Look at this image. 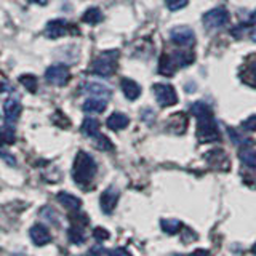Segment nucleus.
Segmentation results:
<instances>
[{"label":"nucleus","instance_id":"f257e3e1","mask_svg":"<svg viewBox=\"0 0 256 256\" xmlns=\"http://www.w3.org/2000/svg\"><path fill=\"white\" fill-rule=\"evenodd\" d=\"M192 116L197 118V138L202 142H213L220 140L218 124L213 117L210 106L202 101L194 102L190 106Z\"/></svg>","mask_w":256,"mask_h":256},{"label":"nucleus","instance_id":"f03ea898","mask_svg":"<svg viewBox=\"0 0 256 256\" xmlns=\"http://www.w3.org/2000/svg\"><path fill=\"white\" fill-rule=\"evenodd\" d=\"M96 172H98V165H96L94 158L86 154L85 150H78L74 158V165H72V178L82 189H88L92 184Z\"/></svg>","mask_w":256,"mask_h":256},{"label":"nucleus","instance_id":"7ed1b4c3","mask_svg":"<svg viewBox=\"0 0 256 256\" xmlns=\"http://www.w3.org/2000/svg\"><path fill=\"white\" fill-rule=\"evenodd\" d=\"M194 61V56L190 53H173V54H162L158 62V72L162 76H173L178 68L188 66Z\"/></svg>","mask_w":256,"mask_h":256},{"label":"nucleus","instance_id":"20e7f679","mask_svg":"<svg viewBox=\"0 0 256 256\" xmlns=\"http://www.w3.org/2000/svg\"><path fill=\"white\" fill-rule=\"evenodd\" d=\"M117 52H106V53H101L98 58L93 60L90 70L92 74L94 76H100V77H109L116 72V66H117Z\"/></svg>","mask_w":256,"mask_h":256},{"label":"nucleus","instance_id":"39448f33","mask_svg":"<svg viewBox=\"0 0 256 256\" xmlns=\"http://www.w3.org/2000/svg\"><path fill=\"white\" fill-rule=\"evenodd\" d=\"M152 92H154L156 100L162 108H170L178 102V94L170 84H154Z\"/></svg>","mask_w":256,"mask_h":256},{"label":"nucleus","instance_id":"423d86ee","mask_svg":"<svg viewBox=\"0 0 256 256\" xmlns=\"http://www.w3.org/2000/svg\"><path fill=\"white\" fill-rule=\"evenodd\" d=\"M45 80L56 86H64L70 80V70L64 64H54L45 70Z\"/></svg>","mask_w":256,"mask_h":256},{"label":"nucleus","instance_id":"0eeeda50","mask_svg":"<svg viewBox=\"0 0 256 256\" xmlns=\"http://www.w3.org/2000/svg\"><path fill=\"white\" fill-rule=\"evenodd\" d=\"M205 28L208 29H218V28H222L224 24H228L229 21V13L226 8L222 6H218V8H213V10L206 12L202 18Z\"/></svg>","mask_w":256,"mask_h":256},{"label":"nucleus","instance_id":"6e6552de","mask_svg":"<svg viewBox=\"0 0 256 256\" xmlns=\"http://www.w3.org/2000/svg\"><path fill=\"white\" fill-rule=\"evenodd\" d=\"M170 38L176 45L180 46H192L196 44V34L194 30L186 28V26H180V28H174L170 32Z\"/></svg>","mask_w":256,"mask_h":256},{"label":"nucleus","instance_id":"1a4fd4ad","mask_svg":"<svg viewBox=\"0 0 256 256\" xmlns=\"http://www.w3.org/2000/svg\"><path fill=\"white\" fill-rule=\"evenodd\" d=\"M118 196H120L118 190L114 186L108 188L106 190L102 192L101 197H100V206H101L102 213L110 214L112 212L116 210V206L118 204Z\"/></svg>","mask_w":256,"mask_h":256},{"label":"nucleus","instance_id":"9d476101","mask_svg":"<svg viewBox=\"0 0 256 256\" xmlns=\"http://www.w3.org/2000/svg\"><path fill=\"white\" fill-rule=\"evenodd\" d=\"M21 110H22V106L21 102L16 100V98H8L5 102H4V117H5V124L8 125H13L16 120L20 118L21 116Z\"/></svg>","mask_w":256,"mask_h":256},{"label":"nucleus","instance_id":"9b49d317","mask_svg":"<svg viewBox=\"0 0 256 256\" xmlns=\"http://www.w3.org/2000/svg\"><path fill=\"white\" fill-rule=\"evenodd\" d=\"M29 236H30L32 244L37 245V246H44V245L52 242L50 230H48L45 226H42V224H36V226H32L29 230Z\"/></svg>","mask_w":256,"mask_h":256},{"label":"nucleus","instance_id":"f8f14e48","mask_svg":"<svg viewBox=\"0 0 256 256\" xmlns=\"http://www.w3.org/2000/svg\"><path fill=\"white\" fill-rule=\"evenodd\" d=\"M68 29H69V24L64 20H54L46 24V36L52 38H58L64 34H68L69 32Z\"/></svg>","mask_w":256,"mask_h":256},{"label":"nucleus","instance_id":"ddd939ff","mask_svg":"<svg viewBox=\"0 0 256 256\" xmlns=\"http://www.w3.org/2000/svg\"><path fill=\"white\" fill-rule=\"evenodd\" d=\"M130 124V118H128L125 114L122 112H114V114H110L106 120V125L109 130H114V132H118V130H124V128L128 126Z\"/></svg>","mask_w":256,"mask_h":256},{"label":"nucleus","instance_id":"4468645a","mask_svg":"<svg viewBox=\"0 0 256 256\" xmlns=\"http://www.w3.org/2000/svg\"><path fill=\"white\" fill-rule=\"evenodd\" d=\"M120 85H122V92L126 96V100L134 101V100L140 98L141 86L136 84L134 80H132V78H122V84H120Z\"/></svg>","mask_w":256,"mask_h":256},{"label":"nucleus","instance_id":"2eb2a0df","mask_svg":"<svg viewBox=\"0 0 256 256\" xmlns=\"http://www.w3.org/2000/svg\"><path fill=\"white\" fill-rule=\"evenodd\" d=\"M84 92L92 94L93 98H101V100H108L110 96V90L102 84H86L84 86Z\"/></svg>","mask_w":256,"mask_h":256},{"label":"nucleus","instance_id":"dca6fc26","mask_svg":"<svg viewBox=\"0 0 256 256\" xmlns=\"http://www.w3.org/2000/svg\"><path fill=\"white\" fill-rule=\"evenodd\" d=\"M58 200L61 202V205L64 208H68L70 212H78L80 206H82V202H80V198L69 194V192H60L58 194Z\"/></svg>","mask_w":256,"mask_h":256},{"label":"nucleus","instance_id":"f3484780","mask_svg":"<svg viewBox=\"0 0 256 256\" xmlns=\"http://www.w3.org/2000/svg\"><path fill=\"white\" fill-rule=\"evenodd\" d=\"M108 106V101L106 100H101V98H90L84 102V110L85 112H90V114H100V112H104Z\"/></svg>","mask_w":256,"mask_h":256},{"label":"nucleus","instance_id":"a211bd4d","mask_svg":"<svg viewBox=\"0 0 256 256\" xmlns=\"http://www.w3.org/2000/svg\"><path fill=\"white\" fill-rule=\"evenodd\" d=\"M82 133L90 138H96L100 136V122L93 117H86L82 124Z\"/></svg>","mask_w":256,"mask_h":256},{"label":"nucleus","instance_id":"6ab92c4d","mask_svg":"<svg viewBox=\"0 0 256 256\" xmlns=\"http://www.w3.org/2000/svg\"><path fill=\"white\" fill-rule=\"evenodd\" d=\"M238 158L242 160V164H245L246 166H252L256 168V149L250 148V146H245L238 150Z\"/></svg>","mask_w":256,"mask_h":256},{"label":"nucleus","instance_id":"aec40b11","mask_svg":"<svg viewBox=\"0 0 256 256\" xmlns=\"http://www.w3.org/2000/svg\"><path fill=\"white\" fill-rule=\"evenodd\" d=\"M160 226H162V230L166 232L168 236H174L182 229V222L178 220H162Z\"/></svg>","mask_w":256,"mask_h":256},{"label":"nucleus","instance_id":"412c9836","mask_svg":"<svg viewBox=\"0 0 256 256\" xmlns=\"http://www.w3.org/2000/svg\"><path fill=\"white\" fill-rule=\"evenodd\" d=\"M68 237L69 240L74 245H82L85 242V234H84V229L82 228H77V226H70L68 229Z\"/></svg>","mask_w":256,"mask_h":256},{"label":"nucleus","instance_id":"4be33fe9","mask_svg":"<svg viewBox=\"0 0 256 256\" xmlns=\"http://www.w3.org/2000/svg\"><path fill=\"white\" fill-rule=\"evenodd\" d=\"M69 221H70V226H77V228H82V229L90 224L88 216L82 212H74L72 214H69Z\"/></svg>","mask_w":256,"mask_h":256},{"label":"nucleus","instance_id":"5701e85b","mask_svg":"<svg viewBox=\"0 0 256 256\" xmlns=\"http://www.w3.org/2000/svg\"><path fill=\"white\" fill-rule=\"evenodd\" d=\"M84 22H88V24H98L101 20H102V13L100 12V8H90V10H86L82 16Z\"/></svg>","mask_w":256,"mask_h":256},{"label":"nucleus","instance_id":"b1692460","mask_svg":"<svg viewBox=\"0 0 256 256\" xmlns=\"http://www.w3.org/2000/svg\"><path fill=\"white\" fill-rule=\"evenodd\" d=\"M20 82L21 85L26 86V90H29L30 93H36L37 92V77L32 76V74H24L20 77Z\"/></svg>","mask_w":256,"mask_h":256},{"label":"nucleus","instance_id":"393cba45","mask_svg":"<svg viewBox=\"0 0 256 256\" xmlns=\"http://www.w3.org/2000/svg\"><path fill=\"white\" fill-rule=\"evenodd\" d=\"M2 141H4V144H13L14 142L13 125H8V124L4 125V128H2Z\"/></svg>","mask_w":256,"mask_h":256},{"label":"nucleus","instance_id":"a878e982","mask_svg":"<svg viewBox=\"0 0 256 256\" xmlns=\"http://www.w3.org/2000/svg\"><path fill=\"white\" fill-rule=\"evenodd\" d=\"M96 146H98V149H101V150H112V148H114L108 136H104V134L96 136Z\"/></svg>","mask_w":256,"mask_h":256},{"label":"nucleus","instance_id":"bb28decb","mask_svg":"<svg viewBox=\"0 0 256 256\" xmlns=\"http://www.w3.org/2000/svg\"><path fill=\"white\" fill-rule=\"evenodd\" d=\"M165 5L168 10L176 12V10H181L188 5V0H165Z\"/></svg>","mask_w":256,"mask_h":256},{"label":"nucleus","instance_id":"cd10ccee","mask_svg":"<svg viewBox=\"0 0 256 256\" xmlns=\"http://www.w3.org/2000/svg\"><path fill=\"white\" fill-rule=\"evenodd\" d=\"M110 237L109 230L104 229V228H94L93 229V238H96L98 242H104V240H108Z\"/></svg>","mask_w":256,"mask_h":256},{"label":"nucleus","instance_id":"c85d7f7f","mask_svg":"<svg viewBox=\"0 0 256 256\" xmlns=\"http://www.w3.org/2000/svg\"><path fill=\"white\" fill-rule=\"evenodd\" d=\"M242 130L245 132H256V116H250L242 122Z\"/></svg>","mask_w":256,"mask_h":256},{"label":"nucleus","instance_id":"c756f323","mask_svg":"<svg viewBox=\"0 0 256 256\" xmlns=\"http://www.w3.org/2000/svg\"><path fill=\"white\" fill-rule=\"evenodd\" d=\"M109 252L110 250H106V248H93V250L90 252V256H109Z\"/></svg>","mask_w":256,"mask_h":256},{"label":"nucleus","instance_id":"7c9ffc66","mask_svg":"<svg viewBox=\"0 0 256 256\" xmlns=\"http://www.w3.org/2000/svg\"><path fill=\"white\" fill-rule=\"evenodd\" d=\"M109 256H132V254L126 250H124V248H116V250L109 252Z\"/></svg>","mask_w":256,"mask_h":256},{"label":"nucleus","instance_id":"2f4dec72","mask_svg":"<svg viewBox=\"0 0 256 256\" xmlns=\"http://www.w3.org/2000/svg\"><path fill=\"white\" fill-rule=\"evenodd\" d=\"M2 158L5 160V162H6L8 165H12V166H14V165H16V160H14L12 156H8L6 152H2Z\"/></svg>","mask_w":256,"mask_h":256},{"label":"nucleus","instance_id":"473e14b6","mask_svg":"<svg viewBox=\"0 0 256 256\" xmlns=\"http://www.w3.org/2000/svg\"><path fill=\"white\" fill-rule=\"evenodd\" d=\"M190 256H210V252L205 250V248H197L196 252H192Z\"/></svg>","mask_w":256,"mask_h":256},{"label":"nucleus","instance_id":"72a5a7b5","mask_svg":"<svg viewBox=\"0 0 256 256\" xmlns=\"http://www.w3.org/2000/svg\"><path fill=\"white\" fill-rule=\"evenodd\" d=\"M28 2H30V4H37V5H45V4H46V0H28Z\"/></svg>","mask_w":256,"mask_h":256},{"label":"nucleus","instance_id":"f704fd0d","mask_svg":"<svg viewBox=\"0 0 256 256\" xmlns=\"http://www.w3.org/2000/svg\"><path fill=\"white\" fill-rule=\"evenodd\" d=\"M250 38H252V42H254V44H256V29L252 32V34H250Z\"/></svg>","mask_w":256,"mask_h":256},{"label":"nucleus","instance_id":"c9c22d12","mask_svg":"<svg viewBox=\"0 0 256 256\" xmlns=\"http://www.w3.org/2000/svg\"><path fill=\"white\" fill-rule=\"evenodd\" d=\"M252 253H254V254H256V244H254V245L252 246Z\"/></svg>","mask_w":256,"mask_h":256},{"label":"nucleus","instance_id":"e433bc0d","mask_svg":"<svg viewBox=\"0 0 256 256\" xmlns=\"http://www.w3.org/2000/svg\"><path fill=\"white\" fill-rule=\"evenodd\" d=\"M88 256H90V254H88Z\"/></svg>","mask_w":256,"mask_h":256}]
</instances>
